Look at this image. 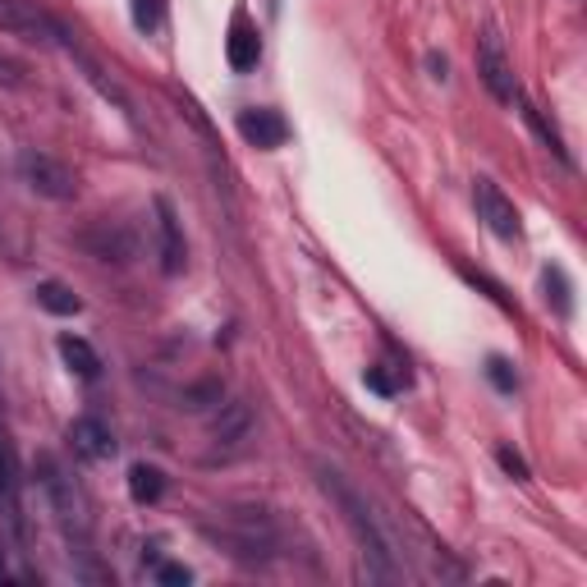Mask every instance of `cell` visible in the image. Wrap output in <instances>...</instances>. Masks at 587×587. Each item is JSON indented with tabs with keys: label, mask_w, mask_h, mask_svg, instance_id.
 Segmentation results:
<instances>
[{
	"label": "cell",
	"mask_w": 587,
	"mask_h": 587,
	"mask_svg": "<svg viewBox=\"0 0 587 587\" xmlns=\"http://www.w3.org/2000/svg\"><path fill=\"white\" fill-rule=\"evenodd\" d=\"M478 74H482V84H487V92H491L496 101L510 106V101L519 97L515 65H510V56H505V42H500L496 32H482V37H478Z\"/></svg>",
	"instance_id": "4"
},
{
	"label": "cell",
	"mask_w": 587,
	"mask_h": 587,
	"mask_svg": "<svg viewBox=\"0 0 587 587\" xmlns=\"http://www.w3.org/2000/svg\"><path fill=\"white\" fill-rule=\"evenodd\" d=\"M368 385L376 390V395H395V390H400V381H390L381 368H368Z\"/></svg>",
	"instance_id": "20"
},
{
	"label": "cell",
	"mask_w": 587,
	"mask_h": 587,
	"mask_svg": "<svg viewBox=\"0 0 587 587\" xmlns=\"http://www.w3.org/2000/svg\"><path fill=\"white\" fill-rule=\"evenodd\" d=\"M487 376H491V385H496V390H505V395H510V390L519 385V376H515V368H510V363H505V359H491V363H487Z\"/></svg>",
	"instance_id": "18"
},
{
	"label": "cell",
	"mask_w": 587,
	"mask_h": 587,
	"mask_svg": "<svg viewBox=\"0 0 587 587\" xmlns=\"http://www.w3.org/2000/svg\"><path fill=\"white\" fill-rule=\"evenodd\" d=\"M69 441H74V454H84L92 463H101V459L115 454V437H110V427L101 418H78L69 427Z\"/></svg>",
	"instance_id": "10"
},
{
	"label": "cell",
	"mask_w": 587,
	"mask_h": 587,
	"mask_svg": "<svg viewBox=\"0 0 587 587\" xmlns=\"http://www.w3.org/2000/svg\"><path fill=\"white\" fill-rule=\"evenodd\" d=\"M427 69H432V78H446V56L432 51V56H427Z\"/></svg>",
	"instance_id": "22"
},
{
	"label": "cell",
	"mask_w": 587,
	"mask_h": 587,
	"mask_svg": "<svg viewBox=\"0 0 587 587\" xmlns=\"http://www.w3.org/2000/svg\"><path fill=\"white\" fill-rule=\"evenodd\" d=\"M162 491H166L162 468H151V463H134V468H129V496H134L138 505L162 500Z\"/></svg>",
	"instance_id": "13"
},
{
	"label": "cell",
	"mask_w": 587,
	"mask_h": 587,
	"mask_svg": "<svg viewBox=\"0 0 587 587\" xmlns=\"http://www.w3.org/2000/svg\"><path fill=\"white\" fill-rule=\"evenodd\" d=\"M60 359L74 376H84V381H97L101 376V359H97V349L88 340H78V335H60Z\"/></svg>",
	"instance_id": "11"
},
{
	"label": "cell",
	"mask_w": 587,
	"mask_h": 587,
	"mask_svg": "<svg viewBox=\"0 0 587 587\" xmlns=\"http://www.w3.org/2000/svg\"><path fill=\"white\" fill-rule=\"evenodd\" d=\"M317 482H322V491L344 510V524L354 528V537H359V546H363V556L372 560L376 578H390V574H395V551H390V537L381 532V524L372 519L368 500H363L354 487H349V482L335 473V468H326V463H317Z\"/></svg>",
	"instance_id": "1"
},
{
	"label": "cell",
	"mask_w": 587,
	"mask_h": 587,
	"mask_svg": "<svg viewBox=\"0 0 587 587\" xmlns=\"http://www.w3.org/2000/svg\"><path fill=\"white\" fill-rule=\"evenodd\" d=\"M239 134L248 147H262V151H276L285 138H290V125L281 120L276 110H262V106H248L239 110Z\"/></svg>",
	"instance_id": "8"
},
{
	"label": "cell",
	"mask_w": 587,
	"mask_h": 587,
	"mask_svg": "<svg viewBox=\"0 0 587 587\" xmlns=\"http://www.w3.org/2000/svg\"><path fill=\"white\" fill-rule=\"evenodd\" d=\"M0 574H6V560H0Z\"/></svg>",
	"instance_id": "24"
},
{
	"label": "cell",
	"mask_w": 587,
	"mask_h": 587,
	"mask_svg": "<svg viewBox=\"0 0 587 587\" xmlns=\"http://www.w3.org/2000/svg\"><path fill=\"white\" fill-rule=\"evenodd\" d=\"M473 198H478V216L491 225V234H500V239H519V234H524L519 207L505 198V188L496 179H478L473 184Z\"/></svg>",
	"instance_id": "5"
},
{
	"label": "cell",
	"mask_w": 587,
	"mask_h": 587,
	"mask_svg": "<svg viewBox=\"0 0 587 587\" xmlns=\"http://www.w3.org/2000/svg\"><path fill=\"white\" fill-rule=\"evenodd\" d=\"M37 468H42V487H47V496H51V505H56V515H60L65 524H78V528H84V524H88V519H84V500H78L74 482L60 473V463H56V459H42Z\"/></svg>",
	"instance_id": "9"
},
{
	"label": "cell",
	"mask_w": 587,
	"mask_h": 587,
	"mask_svg": "<svg viewBox=\"0 0 587 587\" xmlns=\"http://www.w3.org/2000/svg\"><path fill=\"white\" fill-rule=\"evenodd\" d=\"M134 28L138 32H156L162 28V0H134Z\"/></svg>",
	"instance_id": "17"
},
{
	"label": "cell",
	"mask_w": 587,
	"mask_h": 587,
	"mask_svg": "<svg viewBox=\"0 0 587 587\" xmlns=\"http://www.w3.org/2000/svg\"><path fill=\"white\" fill-rule=\"evenodd\" d=\"M541 285H546V303H556V312H560V317H569V312H574V303H569V285H565V271H546V276H541Z\"/></svg>",
	"instance_id": "16"
},
{
	"label": "cell",
	"mask_w": 587,
	"mask_h": 587,
	"mask_svg": "<svg viewBox=\"0 0 587 587\" xmlns=\"http://www.w3.org/2000/svg\"><path fill=\"white\" fill-rule=\"evenodd\" d=\"M515 101H519V106H524V120H528V125H532V134H537V138H541V143H546V147H551V151H556V156H560V162H569V151H565V143H560V134H556V129H551V125H546V120H541V110H537V106H532V101H528V97H515Z\"/></svg>",
	"instance_id": "15"
},
{
	"label": "cell",
	"mask_w": 587,
	"mask_h": 587,
	"mask_svg": "<svg viewBox=\"0 0 587 587\" xmlns=\"http://www.w3.org/2000/svg\"><path fill=\"white\" fill-rule=\"evenodd\" d=\"M496 463H500V468H505V473H510L515 482H528V463H524V459H519L510 446H500V450H496Z\"/></svg>",
	"instance_id": "19"
},
{
	"label": "cell",
	"mask_w": 587,
	"mask_h": 587,
	"mask_svg": "<svg viewBox=\"0 0 587 587\" xmlns=\"http://www.w3.org/2000/svg\"><path fill=\"white\" fill-rule=\"evenodd\" d=\"M248 427H253L248 404H221V418L212 422V437H216L221 446H234V441L248 437Z\"/></svg>",
	"instance_id": "12"
},
{
	"label": "cell",
	"mask_w": 587,
	"mask_h": 587,
	"mask_svg": "<svg viewBox=\"0 0 587 587\" xmlns=\"http://www.w3.org/2000/svg\"><path fill=\"white\" fill-rule=\"evenodd\" d=\"M225 60H229L234 74H248V69H257V60H262V37H257V28H253V19H248L244 6L234 10V19H229Z\"/></svg>",
	"instance_id": "6"
},
{
	"label": "cell",
	"mask_w": 587,
	"mask_h": 587,
	"mask_svg": "<svg viewBox=\"0 0 587 587\" xmlns=\"http://www.w3.org/2000/svg\"><path fill=\"white\" fill-rule=\"evenodd\" d=\"M0 487H10V459H6V450H0Z\"/></svg>",
	"instance_id": "23"
},
{
	"label": "cell",
	"mask_w": 587,
	"mask_h": 587,
	"mask_svg": "<svg viewBox=\"0 0 587 587\" xmlns=\"http://www.w3.org/2000/svg\"><path fill=\"white\" fill-rule=\"evenodd\" d=\"M19 170H23V179H28V188L37 193V198H51V203H69L74 193H78V179H74V170L65 166V162H56V156H47V151H23L19 156Z\"/></svg>",
	"instance_id": "3"
},
{
	"label": "cell",
	"mask_w": 587,
	"mask_h": 587,
	"mask_svg": "<svg viewBox=\"0 0 587 587\" xmlns=\"http://www.w3.org/2000/svg\"><path fill=\"white\" fill-rule=\"evenodd\" d=\"M37 303H42L47 312H56V317H74V312L84 307V299H78L69 285H60V281H42V285H37Z\"/></svg>",
	"instance_id": "14"
},
{
	"label": "cell",
	"mask_w": 587,
	"mask_h": 587,
	"mask_svg": "<svg viewBox=\"0 0 587 587\" xmlns=\"http://www.w3.org/2000/svg\"><path fill=\"white\" fill-rule=\"evenodd\" d=\"M156 234H162V271L166 276H179L188 253H184V229H179V212L170 198H156Z\"/></svg>",
	"instance_id": "7"
},
{
	"label": "cell",
	"mask_w": 587,
	"mask_h": 587,
	"mask_svg": "<svg viewBox=\"0 0 587 587\" xmlns=\"http://www.w3.org/2000/svg\"><path fill=\"white\" fill-rule=\"evenodd\" d=\"M0 32L19 37V42H32V47H56L65 28L32 0H0Z\"/></svg>",
	"instance_id": "2"
},
{
	"label": "cell",
	"mask_w": 587,
	"mask_h": 587,
	"mask_svg": "<svg viewBox=\"0 0 587 587\" xmlns=\"http://www.w3.org/2000/svg\"><path fill=\"white\" fill-rule=\"evenodd\" d=\"M156 578H162V583H188V578H193V574H188V569H184V565H166V569H162V574H156Z\"/></svg>",
	"instance_id": "21"
}]
</instances>
